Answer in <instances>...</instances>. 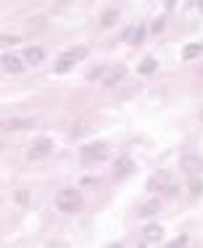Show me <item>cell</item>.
Wrapping results in <instances>:
<instances>
[{
  "instance_id": "30bf717a",
  "label": "cell",
  "mask_w": 203,
  "mask_h": 248,
  "mask_svg": "<svg viewBox=\"0 0 203 248\" xmlns=\"http://www.w3.org/2000/svg\"><path fill=\"white\" fill-rule=\"evenodd\" d=\"M135 172V161L129 156H124V158H119L116 161V169H113V174L119 177V180H122V177H127V174H132Z\"/></svg>"
},
{
  "instance_id": "44dd1931",
  "label": "cell",
  "mask_w": 203,
  "mask_h": 248,
  "mask_svg": "<svg viewBox=\"0 0 203 248\" xmlns=\"http://www.w3.org/2000/svg\"><path fill=\"white\" fill-rule=\"evenodd\" d=\"M180 246H187V235H180V238L169 240V248H180Z\"/></svg>"
},
{
  "instance_id": "4fadbf2b",
  "label": "cell",
  "mask_w": 203,
  "mask_h": 248,
  "mask_svg": "<svg viewBox=\"0 0 203 248\" xmlns=\"http://www.w3.org/2000/svg\"><path fill=\"white\" fill-rule=\"evenodd\" d=\"M201 53H203V40H201V43H193V45H185V48H182V58H185V61H193V58H198Z\"/></svg>"
},
{
  "instance_id": "ac0fdd59",
  "label": "cell",
  "mask_w": 203,
  "mask_h": 248,
  "mask_svg": "<svg viewBox=\"0 0 203 248\" xmlns=\"http://www.w3.org/2000/svg\"><path fill=\"white\" fill-rule=\"evenodd\" d=\"M190 193H193V198H198L203 193V180L198 174H193V180H190Z\"/></svg>"
},
{
  "instance_id": "cb8c5ba5",
  "label": "cell",
  "mask_w": 203,
  "mask_h": 248,
  "mask_svg": "<svg viewBox=\"0 0 203 248\" xmlns=\"http://www.w3.org/2000/svg\"><path fill=\"white\" fill-rule=\"evenodd\" d=\"M16 198H19L21 203H27V198H29V196H27V193H24V190H19V193H16Z\"/></svg>"
},
{
  "instance_id": "277c9868",
  "label": "cell",
  "mask_w": 203,
  "mask_h": 248,
  "mask_svg": "<svg viewBox=\"0 0 203 248\" xmlns=\"http://www.w3.org/2000/svg\"><path fill=\"white\" fill-rule=\"evenodd\" d=\"M50 151H53V140L50 138H40V140H34V145L27 151V158H43Z\"/></svg>"
},
{
  "instance_id": "8992f818",
  "label": "cell",
  "mask_w": 203,
  "mask_h": 248,
  "mask_svg": "<svg viewBox=\"0 0 203 248\" xmlns=\"http://www.w3.org/2000/svg\"><path fill=\"white\" fill-rule=\"evenodd\" d=\"M142 37H145V24H132V27H127L122 32L124 43H140Z\"/></svg>"
},
{
  "instance_id": "3957f363",
  "label": "cell",
  "mask_w": 203,
  "mask_h": 248,
  "mask_svg": "<svg viewBox=\"0 0 203 248\" xmlns=\"http://www.w3.org/2000/svg\"><path fill=\"white\" fill-rule=\"evenodd\" d=\"M79 158L85 164H98V161H103V158H109V145H106V143L82 145V148H79Z\"/></svg>"
},
{
  "instance_id": "9a60e30c",
  "label": "cell",
  "mask_w": 203,
  "mask_h": 248,
  "mask_svg": "<svg viewBox=\"0 0 203 248\" xmlns=\"http://www.w3.org/2000/svg\"><path fill=\"white\" fill-rule=\"evenodd\" d=\"M8 129H32L37 127V119H8Z\"/></svg>"
},
{
  "instance_id": "52a82bcc",
  "label": "cell",
  "mask_w": 203,
  "mask_h": 248,
  "mask_svg": "<svg viewBox=\"0 0 203 248\" xmlns=\"http://www.w3.org/2000/svg\"><path fill=\"white\" fill-rule=\"evenodd\" d=\"M142 238H145V243L156 246L164 240V227H161V224H148V227L142 230Z\"/></svg>"
},
{
  "instance_id": "d6986e66",
  "label": "cell",
  "mask_w": 203,
  "mask_h": 248,
  "mask_svg": "<svg viewBox=\"0 0 203 248\" xmlns=\"http://www.w3.org/2000/svg\"><path fill=\"white\" fill-rule=\"evenodd\" d=\"M106 72H109V69H103V66H95V69H90V72H87V82L103 79V77H106Z\"/></svg>"
},
{
  "instance_id": "2e32d148",
  "label": "cell",
  "mask_w": 203,
  "mask_h": 248,
  "mask_svg": "<svg viewBox=\"0 0 203 248\" xmlns=\"http://www.w3.org/2000/svg\"><path fill=\"white\" fill-rule=\"evenodd\" d=\"M156 69H158V61H156V58H153V56H148L145 61L140 63V74H153V72H156Z\"/></svg>"
},
{
  "instance_id": "7a4b0ae2",
  "label": "cell",
  "mask_w": 203,
  "mask_h": 248,
  "mask_svg": "<svg viewBox=\"0 0 203 248\" xmlns=\"http://www.w3.org/2000/svg\"><path fill=\"white\" fill-rule=\"evenodd\" d=\"M82 58H87V48H74V50L63 53V56L53 63V72H56V74H66V72L74 69L77 61H82Z\"/></svg>"
},
{
  "instance_id": "7c38bea8",
  "label": "cell",
  "mask_w": 203,
  "mask_h": 248,
  "mask_svg": "<svg viewBox=\"0 0 203 248\" xmlns=\"http://www.w3.org/2000/svg\"><path fill=\"white\" fill-rule=\"evenodd\" d=\"M43 58H45V50L37 48V45H32V48L24 50V61L27 63H34V66H37V63H43Z\"/></svg>"
},
{
  "instance_id": "603a6c76",
  "label": "cell",
  "mask_w": 203,
  "mask_h": 248,
  "mask_svg": "<svg viewBox=\"0 0 203 248\" xmlns=\"http://www.w3.org/2000/svg\"><path fill=\"white\" fill-rule=\"evenodd\" d=\"M82 185L93 187V185H100V180H98V177H85V180H82Z\"/></svg>"
},
{
  "instance_id": "5bb4252c",
  "label": "cell",
  "mask_w": 203,
  "mask_h": 248,
  "mask_svg": "<svg viewBox=\"0 0 203 248\" xmlns=\"http://www.w3.org/2000/svg\"><path fill=\"white\" fill-rule=\"evenodd\" d=\"M158 209H161V201H148L145 206H140V209H137V214H140L142 219H148V217L158 214Z\"/></svg>"
},
{
  "instance_id": "e0dca14e",
  "label": "cell",
  "mask_w": 203,
  "mask_h": 248,
  "mask_svg": "<svg viewBox=\"0 0 203 248\" xmlns=\"http://www.w3.org/2000/svg\"><path fill=\"white\" fill-rule=\"evenodd\" d=\"M119 19H122V16H119V11H116V8H111V11H106V14H103L100 24H103V27H111V24H116Z\"/></svg>"
},
{
  "instance_id": "ffe728a7",
  "label": "cell",
  "mask_w": 203,
  "mask_h": 248,
  "mask_svg": "<svg viewBox=\"0 0 203 248\" xmlns=\"http://www.w3.org/2000/svg\"><path fill=\"white\" fill-rule=\"evenodd\" d=\"M164 27H166V16H158V19H156V21H153V24H151V32H153V34H158L161 29H164Z\"/></svg>"
},
{
  "instance_id": "7402d4cb",
  "label": "cell",
  "mask_w": 203,
  "mask_h": 248,
  "mask_svg": "<svg viewBox=\"0 0 203 248\" xmlns=\"http://www.w3.org/2000/svg\"><path fill=\"white\" fill-rule=\"evenodd\" d=\"M3 43L5 45H19L21 37H16V34H3Z\"/></svg>"
},
{
  "instance_id": "ba28073f",
  "label": "cell",
  "mask_w": 203,
  "mask_h": 248,
  "mask_svg": "<svg viewBox=\"0 0 203 248\" xmlns=\"http://www.w3.org/2000/svg\"><path fill=\"white\" fill-rule=\"evenodd\" d=\"M0 61H3V69L8 74H21L24 72V61H21V58H16V56H11V53H5Z\"/></svg>"
},
{
  "instance_id": "5b68a950",
  "label": "cell",
  "mask_w": 203,
  "mask_h": 248,
  "mask_svg": "<svg viewBox=\"0 0 203 248\" xmlns=\"http://www.w3.org/2000/svg\"><path fill=\"white\" fill-rule=\"evenodd\" d=\"M180 167H182L187 174H201V172H203V158L195 156V153H187V156L180 158Z\"/></svg>"
},
{
  "instance_id": "9c48e42d",
  "label": "cell",
  "mask_w": 203,
  "mask_h": 248,
  "mask_svg": "<svg viewBox=\"0 0 203 248\" xmlns=\"http://www.w3.org/2000/svg\"><path fill=\"white\" fill-rule=\"evenodd\" d=\"M124 74H127V69H124V66H111L100 82H103L106 87H113L116 82H122V79H124Z\"/></svg>"
},
{
  "instance_id": "d4e9b609",
  "label": "cell",
  "mask_w": 203,
  "mask_h": 248,
  "mask_svg": "<svg viewBox=\"0 0 203 248\" xmlns=\"http://www.w3.org/2000/svg\"><path fill=\"white\" fill-rule=\"evenodd\" d=\"M198 8H201V11H203V3H201V5H198Z\"/></svg>"
},
{
  "instance_id": "8fae6325",
  "label": "cell",
  "mask_w": 203,
  "mask_h": 248,
  "mask_svg": "<svg viewBox=\"0 0 203 248\" xmlns=\"http://www.w3.org/2000/svg\"><path fill=\"white\" fill-rule=\"evenodd\" d=\"M161 187H169V172H156L148 180V190H161Z\"/></svg>"
},
{
  "instance_id": "6da1fadb",
  "label": "cell",
  "mask_w": 203,
  "mask_h": 248,
  "mask_svg": "<svg viewBox=\"0 0 203 248\" xmlns=\"http://www.w3.org/2000/svg\"><path fill=\"white\" fill-rule=\"evenodd\" d=\"M56 206H58L61 211H66V214L79 211V206H82L79 190H77V187H63V190H58V193H56Z\"/></svg>"
}]
</instances>
